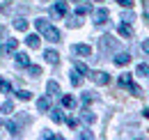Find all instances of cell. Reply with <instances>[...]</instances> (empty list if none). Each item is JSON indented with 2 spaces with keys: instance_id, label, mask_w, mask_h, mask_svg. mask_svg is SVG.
Masks as SVG:
<instances>
[{
  "instance_id": "obj_21",
  "label": "cell",
  "mask_w": 149,
  "mask_h": 140,
  "mask_svg": "<svg viewBox=\"0 0 149 140\" xmlns=\"http://www.w3.org/2000/svg\"><path fill=\"white\" fill-rule=\"evenodd\" d=\"M92 101H94V94H92V92H85V94L80 97V104H83V106H90Z\"/></svg>"
},
{
  "instance_id": "obj_38",
  "label": "cell",
  "mask_w": 149,
  "mask_h": 140,
  "mask_svg": "<svg viewBox=\"0 0 149 140\" xmlns=\"http://www.w3.org/2000/svg\"><path fill=\"white\" fill-rule=\"evenodd\" d=\"M145 18H147V21H149V12H147V14H145Z\"/></svg>"
},
{
  "instance_id": "obj_36",
  "label": "cell",
  "mask_w": 149,
  "mask_h": 140,
  "mask_svg": "<svg viewBox=\"0 0 149 140\" xmlns=\"http://www.w3.org/2000/svg\"><path fill=\"white\" fill-rule=\"evenodd\" d=\"M5 32H7V30H5V25H0V37H5Z\"/></svg>"
},
{
  "instance_id": "obj_27",
  "label": "cell",
  "mask_w": 149,
  "mask_h": 140,
  "mask_svg": "<svg viewBox=\"0 0 149 140\" xmlns=\"http://www.w3.org/2000/svg\"><path fill=\"white\" fill-rule=\"evenodd\" d=\"M80 117H83V122H87V124H92L94 120H96V117H94L92 113H87V110H85V113H83V115H80Z\"/></svg>"
},
{
  "instance_id": "obj_26",
  "label": "cell",
  "mask_w": 149,
  "mask_h": 140,
  "mask_svg": "<svg viewBox=\"0 0 149 140\" xmlns=\"http://www.w3.org/2000/svg\"><path fill=\"white\" fill-rule=\"evenodd\" d=\"M5 126H7V131H9L12 136H19V126H16V124H14V122H7V124H5Z\"/></svg>"
},
{
  "instance_id": "obj_17",
  "label": "cell",
  "mask_w": 149,
  "mask_h": 140,
  "mask_svg": "<svg viewBox=\"0 0 149 140\" xmlns=\"http://www.w3.org/2000/svg\"><path fill=\"white\" fill-rule=\"evenodd\" d=\"M16 97H19L21 101H30V99H32V92H30V90H19Z\"/></svg>"
},
{
  "instance_id": "obj_41",
  "label": "cell",
  "mask_w": 149,
  "mask_h": 140,
  "mask_svg": "<svg viewBox=\"0 0 149 140\" xmlns=\"http://www.w3.org/2000/svg\"><path fill=\"white\" fill-rule=\"evenodd\" d=\"M44 2H48V0H44Z\"/></svg>"
},
{
  "instance_id": "obj_3",
  "label": "cell",
  "mask_w": 149,
  "mask_h": 140,
  "mask_svg": "<svg viewBox=\"0 0 149 140\" xmlns=\"http://www.w3.org/2000/svg\"><path fill=\"white\" fill-rule=\"evenodd\" d=\"M99 48H101L103 53L115 51V48H117V39H115V37H110V35H103L101 39H99Z\"/></svg>"
},
{
  "instance_id": "obj_18",
  "label": "cell",
  "mask_w": 149,
  "mask_h": 140,
  "mask_svg": "<svg viewBox=\"0 0 149 140\" xmlns=\"http://www.w3.org/2000/svg\"><path fill=\"white\" fill-rule=\"evenodd\" d=\"M62 106H64V108H74L76 99H74V97H69V94H64V97H62Z\"/></svg>"
},
{
  "instance_id": "obj_39",
  "label": "cell",
  "mask_w": 149,
  "mask_h": 140,
  "mask_svg": "<svg viewBox=\"0 0 149 140\" xmlns=\"http://www.w3.org/2000/svg\"><path fill=\"white\" fill-rule=\"evenodd\" d=\"M96 2H103V0H96Z\"/></svg>"
},
{
  "instance_id": "obj_34",
  "label": "cell",
  "mask_w": 149,
  "mask_h": 140,
  "mask_svg": "<svg viewBox=\"0 0 149 140\" xmlns=\"http://www.w3.org/2000/svg\"><path fill=\"white\" fill-rule=\"evenodd\" d=\"M67 124H69V126H71V129H74V126H76V124H78V122H76L74 117H69V120H67Z\"/></svg>"
},
{
  "instance_id": "obj_19",
  "label": "cell",
  "mask_w": 149,
  "mask_h": 140,
  "mask_svg": "<svg viewBox=\"0 0 149 140\" xmlns=\"http://www.w3.org/2000/svg\"><path fill=\"white\" fill-rule=\"evenodd\" d=\"M51 117H53V122H55V124H62V122H64L62 110H51Z\"/></svg>"
},
{
  "instance_id": "obj_31",
  "label": "cell",
  "mask_w": 149,
  "mask_h": 140,
  "mask_svg": "<svg viewBox=\"0 0 149 140\" xmlns=\"http://www.w3.org/2000/svg\"><path fill=\"white\" fill-rule=\"evenodd\" d=\"M117 2H119L122 7H131V5H133V0H117Z\"/></svg>"
},
{
  "instance_id": "obj_14",
  "label": "cell",
  "mask_w": 149,
  "mask_h": 140,
  "mask_svg": "<svg viewBox=\"0 0 149 140\" xmlns=\"http://www.w3.org/2000/svg\"><path fill=\"white\" fill-rule=\"evenodd\" d=\"M80 76H83V74H80V71H71V85H74V88H80V83H83V78H80Z\"/></svg>"
},
{
  "instance_id": "obj_5",
  "label": "cell",
  "mask_w": 149,
  "mask_h": 140,
  "mask_svg": "<svg viewBox=\"0 0 149 140\" xmlns=\"http://www.w3.org/2000/svg\"><path fill=\"white\" fill-rule=\"evenodd\" d=\"M90 76H92V80L96 85H108V83H110V76H108L106 71H92Z\"/></svg>"
},
{
  "instance_id": "obj_32",
  "label": "cell",
  "mask_w": 149,
  "mask_h": 140,
  "mask_svg": "<svg viewBox=\"0 0 149 140\" xmlns=\"http://www.w3.org/2000/svg\"><path fill=\"white\" fill-rule=\"evenodd\" d=\"M16 120H19V124H25V122H30V120H28V115H19Z\"/></svg>"
},
{
  "instance_id": "obj_8",
  "label": "cell",
  "mask_w": 149,
  "mask_h": 140,
  "mask_svg": "<svg viewBox=\"0 0 149 140\" xmlns=\"http://www.w3.org/2000/svg\"><path fill=\"white\" fill-rule=\"evenodd\" d=\"M69 12V5L64 2V0H60V2H55V7H53V16H64Z\"/></svg>"
},
{
  "instance_id": "obj_9",
  "label": "cell",
  "mask_w": 149,
  "mask_h": 140,
  "mask_svg": "<svg viewBox=\"0 0 149 140\" xmlns=\"http://www.w3.org/2000/svg\"><path fill=\"white\" fill-rule=\"evenodd\" d=\"M129 62H131L129 53H117V55H115V64H117V67H126Z\"/></svg>"
},
{
  "instance_id": "obj_6",
  "label": "cell",
  "mask_w": 149,
  "mask_h": 140,
  "mask_svg": "<svg viewBox=\"0 0 149 140\" xmlns=\"http://www.w3.org/2000/svg\"><path fill=\"white\" fill-rule=\"evenodd\" d=\"M108 16H110V14H108V9H103V7H101V9H96V12H94V23H96V25H103V23H108Z\"/></svg>"
},
{
  "instance_id": "obj_15",
  "label": "cell",
  "mask_w": 149,
  "mask_h": 140,
  "mask_svg": "<svg viewBox=\"0 0 149 140\" xmlns=\"http://www.w3.org/2000/svg\"><path fill=\"white\" fill-rule=\"evenodd\" d=\"M25 44H28L30 48H39V37L37 35H28L25 37Z\"/></svg>"
},
{
  "instance_id": "obj_13",
  "label": "cell",
  "mask_w": 149,
  "mask_h": 140,
  "mask_svg": "<svg viewBox=\"0 0 149 140\" xmlns=\"http://www.w3.org/2000/svg\"><path fill=\"white\" fill-rule=\"evenodd\" d=\"M37 108L41 110V113H46V110H51V99H48V97H41V99L37 101Z\"/></svg>"
},
{
  "instance_id": "obj_28",
  "label": "cell",
  "mask_w": 149,
  "mask_h": 140,
  "mask_svg": "<svg viewBox=\"0 0 149 140\" xmlns=\"http://www.w3.org/2000/svg\"><path fill=\"white\" fill-rule=\"evenodd\" d=\"M76 71H80L83 76H87V74H90V69H87V67H85L83 62H76Z\"/></svg>"
},
{
  "instance_id": "obj_23",
  "label": "cell",
  "mask_w": 149,
  "mask_h": 140,
  "mask_svg": "<svg viewBox=\"0 0 149 140\" xmlns=\"http://www.w3.org/2000/svg\"><path fill=\"white\" fill-rule=\"evenodd\" d=\"M0 110H2L5 115H9V113H14V104H12V101H5V104L0 106Z\"/></svg>"
},
{
  "instance_id": "obj_10",
  "label": "cell",
  "mask_w": 149,
  "mask_h": 140,
  "mask_svg": "<svg viewBox=\"0 0 149 140\" xmlns=\"http://www.w3.org/2000/svg\"><path fill=\"white\" fill-rule=\"evenodd\" d=\"M16 67H30V55L28 53H16Z\"/></svg>"
},
{
  "instance_id": "obj_40",
  "label": "cell",
  "mask_w": 149,
  "mask_h": 140,
  "mask_svg": "<svg viewBox=\"0 0 149 140\" xmlns=\"http://www.w3.org/2000/svg\"><path fill=\"white\" fill-rule=\"evenodd\" d=\"M76 2H83V0H76Z\"/></svg>"
},
{
  "instance_id": "obj_24",
  "label": "cell",
  "mask_w": 149,
  "mask_h": 140,
  "mask_svg": "<svg viewBox=\"0 0 149 140\" xmlns=\"http://www.w3.org/2000/svg\"><path fill=\"white\" fill-rule=\"evenodd\" d=\"M135 74H138V76H147V78H149V67H147V64H138Z\"/></svg>"
},
{
  "instance_id": "obj_29",
  "label": "cell",
  "mask_w": 149,
  "mask_h": 140,
  "mask_svg": "<svg viewBox=\"0 0 149 140\" xmlns=\"http://www.w3.org/2000/svg\"><path fill=\"white\" fill-rule=\"evenodd\" d=\"M41 138H55V140H62L60 136H55V133H51V131H44V133H41Z\"/></svg>"
},
{
  "instance_id": "obj_25",
  "label": "cell",
  "mask_w": 149,
  "mask_h": 140,
  "mask_svg": "<svg viewBox=\"0 0 149 140\" xmlns=\"http://www.w3.org/2000/svg\"><path fill=\"white\" fill-rule=\"evenodd\" d=\"M0 92H12V83L5 80V78H0Z\"/></svg>"
},
{
  "instance_id": "obj_2",
  "label": "cell",
  "mask_w": 149,
  "mask_h": 140,
  "mask_svg": "<svg viewBox=\"0 0 149 140\" xmlns=\"http://www.w3.org/2000/svg\"><path fill=\"white\" fill-rule=\"evenodd\" d=\"M119 88H126V90H131V92H133L135 97H140V94H142V90H140L138 85H135V83H133L131 74H122V76H119Z\"/></svg>"
},
{
  "instance_id": "obj_4",
  "label": "cell",
  "mask_w": 149,
  "mask_h": 140,
  "mask_svg": "<svg viewBox=\"0 0 149 140\" xmlns=\"http://www.w3.org/2000/svg\"><path fill=\"white\" fill-rule=\"evenodd\" d=\"M16 46H19V41L9 37V39H7V41H5L2 46H0V55L5 57V55H12V53H16Z\"/></svg>"
},
{
  "instance_id": "obj_12",
  "label": "cell",
  "mask_w": 149,
  "mask_h": 140,
  "mask_svg": "<svg viewBox=\"0 0 149 140\" xmlns=\"http://www.w3.org/2000/svg\"><path fill=\"white\" fill-rule=\"evenodd\" d=\"M44 57H46V62H51V64H57V60H60L57 51H53V48H48V51L44 53Z\"/></svg>"
},
{
  "instance_id": "obj_1",
  "label": "cell",
  "mask_w": 149,
  "mask_h": 140,
  "mask_svg": "<svg viewBox=\"0 0 149 140\" xmlns=\"http://www.w3.org/2000/svg\"><path fill=\"white\" fill-rule=\"evenodd\" d=\"M35 25H37V30H39L44 37H46L48 41H62L60 30H57V28H53V25H51L46 18H37V21H35Z\"/></svg>"
},
{
  "instance_id": "obj_30",
  "label": "cell",
  "mask_w": 149,
  "mask_h": 140,
  "mask_svg": "<svg viewBox=\"0 0 149 140\" xmlns=\"http://www.w3.org/2000/svg\"><path fill=\"white\" fill-rule=\"evenodd\" d=\"M30 76H41V69H39V67H30Z\"/></svg>"
},
{
  "instance_id": "obj_11",
  "label": "cell",
  "mask_w": 149,
  "mask_h": 140,
  "mask_svg": "<svg viewBox=\"0 0 149 140\" xmlns=\"http://www.w3.org/2000/svg\"><path fill=\"white\" fill-rule=\"evenodd\" d=\"M117 30H119V35H122V37H126V39H131V37H133V28L129 25V21H126V23H122V25H119Z\"/></svg>"
},
{
  "instance_id": "obj_16",
  "label": "cell",
  "mask_w": 149,
  "mask_h": 140,
  "mask_svg": "<svg viewBox=\"0 0 149 140\" xmlns=\"http://www.w3.org/2000/svg\"><path fill=\"white\" fill-rule=\"evenodd\" d=\"M46 92H48V94H60V85H57L55 80H48V85H46Z\"/></svg>"
},
{
  "instance_id": "obj_33",
  "label": "cell",
  "mask_w": 149,
  "mask_h": 140,
  "mask_svg": "<svg viewBox=\"0 0 149 140\" xmlns=\"http://www.w3.org/2000/svg\"><path fill=\"white\" fill-rule=\"evenodd\" d=\"M142 51L149 55V39H145V41H142Z\"/></svg>"
},
{
  "instance_id": "obj_37",
  "label": "cell",
  "mask_w": 149,
  "mask_h": 140,
  "mask_svg": "<svg viewBox=\"0 0 149 140\" xmlns=\"http://www.w3.org/2000/svg\"><path fill=\"white\" fill-rule=\"evenodd\" d=\"M145 117H149V108H145Z\"/></svg>"
},
{
  "instance_id": "obj_22",
  "label": "cell",
  "mask_w": 149,
  "mask_h": 140,
  "mask_svg": "<svg viewBox=\"0 0 149 140\" xmlns=\"http://www.w3.org/2000/svg\"><path fill=\"white\" fill-rule=\"evenodd\" d=\"M90 9H92V7L83 2V5H78V9H76V14H78V16H85V14H90Z\"/></svg>"
},
{
  "instance_id": "obj_20",
  "label": "cell",
  "mask_w": 149,
  "mask_h": 140,
  "mask_svg": "<svg viewBox=\"0 0 149 140\" xmlns=\"http://www.w3.org/2000/svg\"><path fill=\"white\" fill-rule=\"evenodd\" d=\"M14 28L21 30V32H23V30H28V21H25V18H16V21H14Z\"/></svg>"
},
{
  "instance_id": "obj_35",
  "label": "cell",
  "mask_w": 149,
  "mask_h": 140,
  "mask_svg": "<svg viewBox=\"0 0 149 140\" xmlns=\"http://www.w3.org/2000/svg\"><path fill=\"white\" fill-rule=\"evenodd\" d=\"M122 18H124V21H129V23H131V21H133V14H131V12H129V14H124V16H122Z\"/></svg>"
},
{
  "instance_id": "obj_7",
  "label": "cell",
  "mask_w": 149,
  "mask_h": 140,
  "mask_svg": "<svg viewBox=\"0 0 149 140\" xmlns=\"http://www.w3.org/2000/svg\"><path fill=\"white\" fill-rule=\"evenodd\" d=\"M71 51L76 53V55H83V57H90V53H92V48L87 46V44H74V48Z\"/></svg>"
}]
</instances>
